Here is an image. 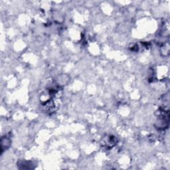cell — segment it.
Wrapping results in <instances>:
<instances>
[{"mask_svg":"<svg viewBox=\"0 0 170 170\" xmlns=\"http://www.w3.org/2000/svg\"><path fill=\"white\" fill-rule=\"evenodd\" d=\"M116 143V138L112 136H108L106 138V139H104L102 144L105 146L106 148H110L114 146Z\"/></svg>","mask_w":170,"mask_h":170,"instance_id":"1","label":"cell"}]
</instances>
